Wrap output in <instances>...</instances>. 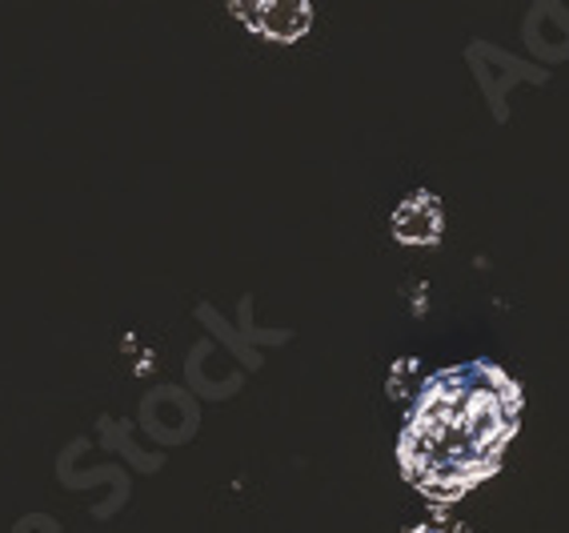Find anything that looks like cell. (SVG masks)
I'll return each instance as SVG.
<instances>
[{"instance_id": "cell-1", "label": "cell", "mask_w": 569, "mask_h": 533, "mask_svg": "<svg viewBox=\"0 0 569 533\" xmlns=\"http://www.w3.org/2000/svg\"><path fill=\"white\" fill-rule=\"evenodd\" d=\"M521 393L489 361H466L421 385L401 430V473L429 502H453L493 477L518 433Z\"/></svg>"}]
</instances>
